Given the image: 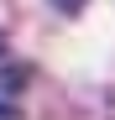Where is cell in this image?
<instances>
[{"mask_svg": "<svg viewBox=\"0 0 115 120\" xmlns=\"http://www.w3.org/2000/svg\"><path fill=\"white\" fill-rule=\"evenodd\" d=\"M58 5H63V11H73V5H79V0H58Z\"/></svg>", "mask_w": 115, "mask_h": 120, "instance_id": "1", "label": "cell"}, {"mask_svg": "<svg viewBox=\"0 0 115 120\" xmlns=\"http://www.w3.org/2000/svg\"><path fill=\"white\" fill-rule=\"evenodd\" d=\"M0 57H5V31H0Z\"/></svg>", "mask_w": 115, "mask_h": 120, "instance_id": "2", "label": "cell"}]
</instances>
